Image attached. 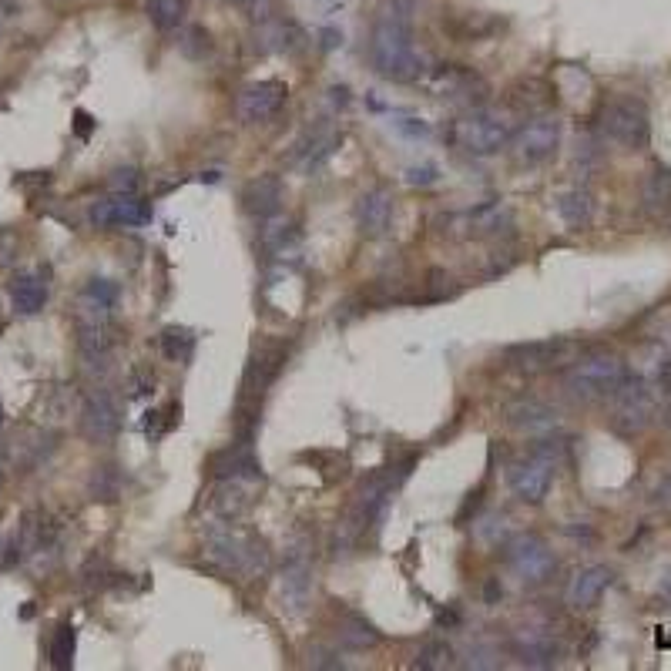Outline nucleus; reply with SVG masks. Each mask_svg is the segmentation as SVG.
<instances>
[{"instance_id": "f257e3e1", "label": "nucleus", "mask_w": 671, "mask_h": 671, "mask_svg": "<svg viewBox=\"0 0 671 671\" xmlns=\"http://www.w3.org/2000/svg\"><path fill=\"white\" fill-rule=\"evenodd\" d=\"M370 61L386 81H417L423 74V58L413 44L410 4L386 0L380 7L370 34Z\"/></svg>"}, {"instance_id": "f03ea898", "label": "nucleus", "mask_w": 671, "mask_h": 671, "mask_svg": "<svg viewBox=\"0 0 671 671\" xmlns=\"http://www.w3.org/2000/svg\"><path fill=\"white\" fill-rule=\"evenodd\" d=\"M625 376H628V366L621 356L591 353V356H578L571 363V370L564 376V390L578 403H601V400H611L614 390L625 383Z\"/></svg>"}, {"instance_id": "7ed1b4c3", "label": "nucleus", "mask_w": 671, "mask_h": 671, "mask_svg": "<svg viewBox=\"0 0 671 671\" xmlns=\"http://www.w3.org/2000/svg\"><path fill=\"white\" fill-rule=\"evenodd\" d=\"M510 135H514V125H510V118L497 108H477L470 111V115L457 118L450 128L453 145L474 158L497 155L500 148L510 145Z\"/></svg>"}, {"instance_id": "20e7f679", "label": "nucleus", "mask_w": 671, "mask_h": 671, "mask_svg": "<svg viewBox=\"0 0 671 671\" xmlns=\"http://www.w3.org/2000/svg\"><path fill=\"white\" fill-rule=\"evenodd\" d=\"M205 557H209L212 564H219L222 571H239V574H249V578H255V574H262L269 567L266 544L232 531V527L225 524L209 527V534H205Z\"/></svg>"}, {"instance_id": "39448f33", "label": "nucleus", "mask_w": 671, "mask_h": 671, "mask_svg": "<svg viewBox=\"0 0 671 671\" xmlns=\"http://www.w3.org/2000/svg\"><path fill=\"white\" fill-rule=\"evenodd\" d=\"M658 393H661L658 386L645 380L641 373H635V376L628 373L625 383H621L611 396V427L618 433H625V437L641 433L658 413Z\"/></svg>"}, {"instance_id": "423d86ee", "label": "nucleus", "mask_w": 671, "mask_h": 671, "mask_svg": "<svg viewBox=\"0 0 671 671\" xmlns=\"http://www.w3.org/2000/svg\"><path fill=\"white\" fill-rule=\"evenodd\" d=\"M598 125H601V135L604 138L614 141V145H621V148H628V151L645 148L648 138H651L648 108L641 105L638 98H628V94H621V98H611L608 105L601 108Z\"/></svg>"}, {"instance_id": "0eeeda50", "label": "nucleus", "mask_w": 671, "mask_h": 671, "mask_svg": "<svg viewBox=\"0 0 671 671\" xmlns=\"http://www.w3.org/2000/svg\"><path fill=\"white\" fill-rule=\"evenodd\" d=\"M504 359H507L510 370L527 373V376L551 373V370H561V366L578 359V343H571V339H537V343H517V346L507 349Z\"/></svg>"}, {"instance_id": "6e6552de", "label": "nucleus", "mask_w": 671, "mask_h": 671, "mask_svg": "<svg viewBox=\"0 0 671 671\" xmlns=\"http://www.w3.org/2000/svg\"><path fill=\"white\" fill-rule=\"evenodd\" d=\"M504 557H507V567L524 584H544L551 581L557 571L554 551L537 534H517L514 541L504 547Z\"/></svg>"}, {"instance_id": "1a4fd4ad", "label": "nucleus", "mask_w": 671, "mask_h": 671, "mask_svg": "<svg viewBox=\"0 0 671 671\" xmlns=\"http://www.w3.org/2000/svg\"><path fill=\"white\" fill-rule=\"evenodd\" d=\"M514 155L521 165H544L547 158L557 155L561 148V121L551 115H534L527 118L521 128L510 135Z\"/></svg>"}, {"instance_id": "9d476101", "label": "nucleus", "mask_w": 671, "mask_h": 671, "mask_svg": "<svg viewBox=\"0 0 671 671\" xmlns=\"http://www.w3.org/2000/svg\"><path fill=\"white\" fill-rule=\"evenodd\" d=\"M551 484H554V457L544 450H537L534 457L517 460L514 467H510V490H514V497H521L524 504H541Z\"/></svg>"}, {"instance_id": "9b49d317", "label": "nucleus", "mask_w": 671, "mask_h": 671, "mask_svg": "<svg viewBox=\"0 0 671 671\" xmlns=\"http://www.w3.org/2000/svg\"><path fill=\"white\" fill-rule=\"evenodd\" d=\"M286 98H289V88L282 81L276 78L255 81L249 88H242L239 101H235V115H239L245 125H262V121L279 115Z\"/></svg>"}, {"instance_id": "f8f14e48", "label": "nucleus", "mask_w": 671, "mask_h": 671, "mask_svg": "<svg viewBox=\"0 0 671 671\" xmlns=\"http://www.w3.org/2000/svg\"><path fill=\"white\" fill-rule=\"evenodd\" d=\"M91 225L94 229H135V225L151 222V205L141 202L138 195H111L91 205Z\"/></svg>"}, {"instance_id": "ddd939ff", "label": "nucleus", "mask_w": 671, "mask_h": 671, "mask_svg": "<svg viewBox=\"0 0 671 671\" xmlns=\"http://www.w3.org/2000/svg\"><path fill=\"white\" fill-rule=\"evenodd\" d=\"M81 430L91 443H111L121 430V406L108 390H94L81 403Z\"/></svg>"}, {"instance_id": "4468645a", "label": "nucleus", "mask_w": 671, "mask_h": 671, "mask_svg": "<svg viewBox=\"0 0 671 671\" xmlns=\"http://www.w3.org/2000/svg\"><path fill=\"white\" fill-rule=\"evenodd\" d=\"M504 417H507L510 427L527 433V437H544V433L557 430V420H561V413H557L554 406L544 403V400H534V396H521V400L507 403Z\"/></svg>"}, {"instance_id": "2eb2a0df", "label": "nucleus", "mask_w": 671, "mask_h": 671, "mask_svg": "<svg viewBox=\"0 0 671 671\" xmlns=\"http://www.w3.org/2000/svg\"><path fill=\"white\" fill-rule=\"evenodd\" d=\"M279 588H282V604H286L292 614L306 611L309 594H313V567H309V557L302 547H296V551L289 554L286 567H282Z\"/></svg>"}, {"instance_id": "dca6fc26", "label": "nucleus", "mask_w": 671, "mask_h": 671, "mask_svg": "<svg viewBox=\"0 0 671 671\" xmlns=\"http://www.w3.org/2000/svg\"><path fill=\"white\" fill-rule=\"evenodd\" d=\"M393 222V195L390 188H370V192L359 195L356 202V225L366 239H376L390 229Z\"/></svg>"}, {"instance_id": "f3484780", "label": "nucleus", "mask_w": 671, "mask_h": 671, "mask_svg": "<svg viewBox=\"0 0 671 671\" xmlns=\"http://www.w3.org/2000/svg\"><path fill=\"white\" fill-rule=\"evenodd\" d=\"M611 581H614L611 567H604V564L581 567V571L571 578V584H567V604H571L574 611L594 608V604L601 601V594L611 588Z\"/></svg>"}, {"instance_id": "a211bd4d", "label": "nucleus", "mask_w": 671, "mask_h": 671, "mask_svg": "<svg viewBox=\"0 0 671 671\" xmlns=\"http://www.w3.org/2000/svg\"><path fill=\"white\" fill-rule=\"evenodd\" d=\"M286 202V188H282L279 175H259L242 188V209L255 215V219H269L276 215Z\"/></svg>"}, {"instance_id": "6ab92c4d", "label": "nucleus", "mask_w": 671, "mask_h": 671, "mask_svg": "<svg viewBox=\"0 0 671 671\" xmlns=\"http://www.w3.org/2000/svg\"><path fill=\"white\" fill-rule=\"evenodd\" d=\"M514 655L524 661L527 668H551L561 658V645L544 635V631H521L514 638Z\"/></svg>"}, {"instance_id": "aec40b11", "label": "nucleus", "mask_w": 671, "mask_h": 671, "mask_svg": "<svg viewBox=\"0 0 671 671\" xmlns=\"http://www.w3.org/2000/svg\"><path fill=\"white\" fill-rule=\"evenodd\" d=\"M11 302L21 316H34L47 302V272H21L11 282Z\"/></svg>"}, {"instance_id": "412c9836", "label": "nucleus", "mask_w": 671, "mask_h": 671, "mask_svg": "<svg viewBox=\"0 0 671 671\" xmlns=\"http://www.w3.org/2000/svg\"><path fill=\"white\" fill-rule=\"evenodd\" d=\"M282 359H286V353H282V349H259V353L252 356L249 370H245V383H242L245 393H252V396L266 393V386L276 380Z\"/></svg>"}, {"instance_id": "4be33fe9", "label": "nucleus", "mask_w": 671, "mask_h": 671, "mask_svg": "<svg viewBox=\"0 0 671 671\" xmlns=\"http://www.w3.org/2000/svg\"><path fill=\"white\" fill-rule=\"evenodd\" d=\"M215 474L225 477V480H242V477H259V463L252 457V447L249 443H232L229 450H222L219 457L212 460Z\"/></svg>"}, {"instance_id": "5701e85b", "label": "nucleus", "mask_w": 671, "mask_h": 671, "mask_svg": "<svg viewBox=\"0 0 671 671\" xmlns=\"http://www.w3.org/2000/svg\"><path fill=\"white\" fill-rule=\"evenodd\" d=\"M427 88L437 94V98H463V94H470L474 88H484V84H480L477 74H470L463 68H437L430 74Z\"/></svg>"}, {"instance_id": "b1692460", "label": "nucleus", "mask_w": 671, "mask_h": 671, "mask_svg": "<svg viewBox=\"0 0 671 671\" xmlns=\"http://www.w3.org/2000/svg\"><path fill=\"white\" fill-rule=\"evenodd\" d=\"M557 215L567 229H584L594 215V198L588 188H567V192L557 195Z\"/></svg>"}, {"instance_id": "393cba45", "label": "nucleus", "mask_w": 671, "mask_h": 671, "mask_svg": "<svg viewBox=\"0 0 671 671\" xmlns=\"http://www.w3.org/2000/svg\"><path fill=\"white\" fill-rule=\"evenodd\" d=\"M299 239L296 232V222L289 219V215H269V219H262V229H259V242L262 249L272 252V255H286L292 249V242Z\"/></svg>"}, {"instance_id": "a878e982", "label": "nucleus", "mask_w": 671, "mask_h": 671, "mask_svg": "<svg viewBox=\"0 0 671 671\" xmlns=\"http://www.w3.org/2000/svg\"><path fill=\"white\" fill-rule=\"evenodd\" d=\"M641 202L648 212H671V168H655L641 185Z\"/></svg>"}, {"instance_id": "bb28decb", "label": "nucleus", "mask_w": 671, "mask_h": 671, "mask_svg": "<svg viewBox=\"0 0 671 671\" xmlns=\"http://www.w3.org/2000/svg\"><path fill=\"white\" fill-rule=\"evenodd\" d=\"M188 0H145V14L158 31H175L185 24Z\"/></svg>"}, {"instance_id": "cd10ccee", "label": "nucleus", "mask_w": 671, "mask_h": 671, "mask_svg": "<svg viewBox=\"0 0 671 671\" xmlns=\"http://www.w3.org/2000/svg\"><path fill=\"white\" fill-rule=\"evenodd\" d=\"M215 510H219L222 521H239V517L245 514V507H249V497H245L242 490V480H229L219 494H215Z\"/></svg>"}, {"instance_id": "c85d7f7f", "label": "nucleus", "mask_w": 671, "mask_h": 671, "mask_svg": "<svg viewBox=\"0 0 671 671\" xmlns=\"http://www.w3.org/2000/svg\"><path fill=\"white\" fill-rule=\"evenodd\" d=\"M339 641L349 648H370L380 641V631H376L366 618H359V614H346V621L339 625Z\"/></svg>"}, {"instance_id": "c756f323", "label": "nucleus", "mask_w": 671, "mask_h": 671, "mask_svg": "<svg viewBox=\"0 0 671 671\" xmlns=\"http://www.w3.org/2000/svg\"><path fill=\"white\" fill-rule=\"evenodd\" d=\"M74 651H78V631H74V625H61L54 631V641H51V665L61 671L71 668Z\"/></svg>"}, {"instance_id": "7c9ffc66", "label": "nucleus", "mask_w": 671, "mask_h": 671, "mask_svg": "<svg viewBox=\"0 0 671 671\" xmlns=\"http://www.w3.org/2000/svg\"><path fill=\"white\" fill-rule=\"evenodd\" d=\"M178 47H182L185 58L205 61L212 54V34L205 31L202 24H188L185 31H182V41H178Z\"/></svg>"}, {"instance_id": "2f4dec72", "label": "nucleus", "mask_w": 671, "mask_h": 671, "mask_svg": "<svg viewBox=\"0 0 671 671\" xmlns=\"http://www.w3.org/2000/svg\"><path fill=\"white\" fill-rule=\"evenodd\" d=\"M192 346H195V336L182 326H168L162 333V353L172 359V363H185V359L192 356Z\"/></svg>"}, {"instance_id": "473e14b6", "label": "nucleus", "mask_w": 671, "mask_h": 671, "mask_svg": "<svg viewBox=\"0 0 671 671\" xmlns=\"http://www.w3.org/2000/svg\"><path fill=\"white\" fill-rule=\"evenodd\" d=\"M417 665H420V668H427V671L450 668V665H453V648L447 645V641H430V645L420 651Z\"/></svg>"}, {"instance_id": "72a5a7b5", "label": "nucleus", "mask_w": 671, "mask_h": 671, "mask_svg": "<svg viewBox=\"0 0 671 671\" xmlns=\"http://www.w3.org/2000/svg\"><path fill=\"white\" fill-rule=\"evenodd\" d=\"M504 222H507V212H500L497 205H494V209H477L474 215H470V232H474V235H490V232H497Z\"/></svg>"}, {"instance_id": "f704fd0d", "label": "nucleus", "mask_w": 671, "mask_h": 671, "mask_svg": "<svg viewBox=\"0 0 671 671\" xmlns=\"http://www.w3.org/2000/svg\"><path fill=\"white\" fill-rule=\"evenodd\" d=\"M138 185H141V178L135 168H118V172L111 175V192H118V195H135Z\"/></svg>"}, {"instance_id": "c9c22d12", "label": "nucleus", "mask_w": 671, "mask_h": 671, "mask_svg": "<svg viewBox=\"0 0 671 671\" xmlns=\"http://www.w3.org/2000/svg\"><path fill=\"white\" fill-rule=\"evenodd\" d=\"M437 165H413V168H406V182L410 185H433L437 182Z\"/></svg>"}, {"instance_id": "e433bc0d", "label": "nucleus", "mask_w": 671, "mask_h": 671, "mask_svg": "<svg viewBox=\"0 0 671 671\" xmlns=\"http://www.w3.org/2000/svg\"><path fill=\"white\" fill-rule=\"evenodd\" d=\"M309 665H313V668H346V661H339L336 651H329V648H313Z\"/></svg>"}, {"instance_id": "4c0bfd02", "label": "nucleus", "mask_w": 671, "mask_h": 671, "mask_svg": "<svg viewBox=\"0 0 671 671\" xmlns=\"http://www.w3.org/2000/svg\"><path fill=\"white\" fill-rule=\"evenodd\" d=\"M272 4H276V0H245L242 7L249 11L252 21L262 24V21H269V17H272Z\"/></svg>"}, {"instance_id": "58836bf2", "label": "nucleus", "mask_w": 671, "mask_h": 671, "mask_svg": "<svg viewBox=\"0 0 671 671\" xmlns=\"http://www.w3.org/2000/svg\"><path fill=\"white\" fill-rule=\"evenodd\" d=\"M665 423H668V427H671V403H668V410H665Z\"/></svg>"}, {"instance_id": "ea45409f", "label": "nucleus", "mask_w": 671, "mask_h": 671, "mask_svg": "<svg viewBox=\"0 0 671 671\" xmlns=\"http://www.w3.org/2000/svg\"><path fill=\"white\" fill-rule=\"evenodd\" d=\"M0 423H4V406H0Z\"/></svg>"}, {"instance_id": "a19ab883", "label": "nucleus", "mask_w": 671, "mask_h": 671, "mask_svg": "<svg viewBox=\"0 0 671 671\" xmlns=\"http://www.w3.org/2000/svg\"><path fill=\"white\" fill-rule=\"evenodd\" d=\"M229 4H245V0H229Z\"/></svg>"}]
</instances>
